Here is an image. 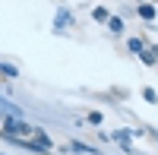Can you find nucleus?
<instances>
[{"instance_id": "obj_1", "label": "nucleus", "mask_w": 158, "mask_h": 155, "mask_svg": "<svg viewBox=\"0 0 158 155\" xmlns=\"http://www.w3.org/2000/svg\"><path fill=\"white\" fill-rule=\"evenodd\" d=\"M108 139H114V143H120L123 149H130V139H133V130H127V127H120V130H114Z\"/></svg>"}, {"instance_id": "obj_2", "label": "nucleus", "mask_w": 158, "mask_h": 155, "mask_svg": "<svg viewBox=\"0 0 158 155\" xmlns=\"http://www.w3.org/2000/svg\"><path fill=\"white\" fill-rule=\"evenodd\" d=\"M139 60L146 63V67H158V54H155V51H152L149 44H146V48L139 51Z\"/></svg>"}, {"instance_id": "obj_3", "label": "nucleus", "mask_w": 158, "mask_h": 155, "mask_svg": "<svg viewBox=\"0 0 158 155\" xmlns=\"http://www.w3.org/2000/svg\"><path fill=\"white\" fill-rule=\"evenodd\" d=\"M136 16L146 19V22H152V19H155V3H139V6H136Z\"/></svg>"}, {"instance_id": "obj_4", "label": "nucleus", "mask_w": 158, "mask_h": 155, "mask_svg": "<svg viewBox=\"0 0 158 155\" xmlns=\"http://www.w3.org/2000/svg\"><path fill=\"white\" fill-rule=\"evenodd\" d=\"M142 48H146V38H142V35H139V38H130V41H127V51H130V54H139Z\"/></svg>"}, {"instance_id": "obj_5", "label": "nucleus", "mask_w": 158, "mask_h": 155, "mask_svg": "<svg viewBox=\"0 0 158 155\" xmlns=\"http://www.w3.org/2000/svg\"><path fill=\"white\" fill-rule=\"evenodd\" d=\"M92 19H95V22H108V19H111L108 6H95V10H92Z\"/></svg>"}, {"instance_id": "obj_6", "label": "nucleus", "mask_w": 158, "mask_h": 155, "mask_svg": "<svg viewBox=\"0 0 158 155\" xmlns=\"http://www.w3.org/2000/svg\"><path fill=\"white\" fill-rule=\"evenodd\" d=\"M108 29H111L114 35H123V19H120V16H111V19H108Z\"/></svg>"}, {"instance_id": "obj_7", "label": "nucleus", "mask_w": 158, "mask_h": 155, "mask_svg": "<svg viewBox=\"0 0 158 155\" xmlns=\"http://www.w3.org/2000/svg\"><path fill=\"white\" fill-rule=\"evenodd\" d=\"M70 149H76V152H82V155H98L92 146H85V143H70Z\"/></svg>"}, {"instance_id": "obj_8", "label": "nucleus", "mask_w": 158, "mask_h": 155, "mask_svg": "<svg viewBox=\"0 0 158 155\" xmlns=\"http://www.w3.org/2000/svg\"><path fill=\"white\" fill-rule=\"evenodd\" d=\"M0 73L10 76V79H16V76H19V70H16V67H10V63H0Z\"/></svg>"}, {"instance_id": "obj_9", "label": "nucleus", "mask_w": 158, "mask_h": 155, "mask_svg": "<svg viewBox=\"0 0 158 155\" xmlns=\"http://www.w3.org/2000/svg\"><path fill=\"white\" fill-rule=\"evenodd\" d=\"M85 120H89V124H95V127H98V124L104 120V114H101V111H89V114H85Z\"/></svg>"}, {"instance_id": "obj_10", "label": "nucleus", "mask_w": 158, "mask_h": 155, "mask_svg": "<svg viewBox=\"0 0 158 155\" xmlns=\"http://www.w3.org/2000/svg\"><path fill=\"white\" fill-rule=\"evenodd\" d=\"M142 98H146V101H152V105H158V95H155V89H149V86H142Z\"/></svg>"}, {"instance_id": "obj_11", "label": "nucleus", "mask_w": 158, "mask_h": 155, "mask_svg": "<svg viewBox=\"0 0 158 155\" xmlns=\"http://www.w3.org/2000/svg\"><path fill=\"white\" fill-rule=\"evenodd\" d=\"M0 124H3V111H0Z\"/></svg>"}]
</instances>
